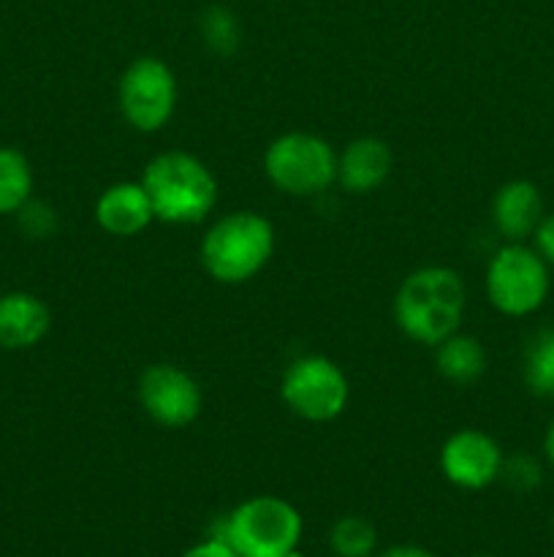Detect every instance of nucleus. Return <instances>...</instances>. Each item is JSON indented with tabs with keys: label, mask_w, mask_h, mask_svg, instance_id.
Returning a JSON list of instances; mask_svg holds the SVG:
<instances>
[{
	"label": "nucleus",
	"mask_w": 554,
	"mask_h": 557,
	"mask_svg": "<svg viewBox=\"0 0 554 557\" xmlns=\"http://www.w3.org/2000/svg\"><path fill=\"white\" fill-rule=\"evenodd\" d=\"M465 315V281L440 264L418 267L394 294V324L407 341L435 348L459 332Z\"/></svg>",
	"instance_id": "f257e3e1"
},
{
	"label": "nucleus",
	"mask_w": 554,
	"mask_h": 557,
	"mask_svg": "<svg viewBox=\"0 0 554 557\" xmlns=\"http://www.w3.org/2000/svg\"><path fill=\"white\" fill-rule=\"evenodd\" d=\"M277 234L269 218L239 210L212 223L201 237L199 259L206 275L223 286H239L264 272L275 256Z\"/></svg>",
	"instance_id": "f03ea898"
},
{
	"label": "nucleus",
	"mask_w": 554,
	"mask_h": 557,
	"mask_svg": "<svg viewBox=\"0 0 554 557\" xmlns=\"http://www.w3.org/2000/svg\"><path fill=\"white\" fill-rule=\"evenodd\" d=\"M141 185L155 210V221L193 226L210 218L217 205V180L201 158L185 150H166L141 172Z\"/></svg>",
	"instance_id": "7ed1b4c3"
},
{
	"label": "nucleus",
	"mask_w": 554,
	"mask_h": 557,
	"mask_svg": "<svg viewBox=\"0 0 554 557\" xmlns=\"http://www.w3.org/2000/svg\"><path fill=\"white\" fill-rule=\"evenodd\" d=\"M304 520L297 506L277 495H253L242 500L215 536L226 539L239 557H286L299 549Z\"/></svg>",
	"instance_id": "20e7f679"
},
{
	"label": "nucleus",
	"mask_w": 554,
	"mask_h": 557,
	"mask_svg": "<svg viewBox=\"0 0 554 557\" xmlns=\"http://www.w3.org/2000/svg\"><path fill=\"white\" fill-rule=\"evenodd\" d=\"M264 172L280 194L307 199L337 183V150L324 136L288 131L266 147Z\"/></svg>",
	"instance_id": "39448f33"
},
{
	"label": "nucleus",
	"mask_w": 554,
	"mask_h": 557,
	"mask_svg": "<svg viewBox=\"0 0 554 557\" xmlns=\"http://www.w3.org/2000/svg\"><path fill=\"white\" fill-rule=\"evenodd\" d=\"M280 397L293 417L324 424L345 411L351 386L335 359L324 354H304L293 359L282 373Z\"/></svg>",
	"instance_id": "423d86ee"
},
{
	"label": "nucleus",
	"mask_w": 554,
	"mask_h": 557,
	"mask_svg": "<svg viewBox=\"0 0 554 557\" xmlns=\"http://www.w3.org/2000/svg\"><path fill=\"white\" fill-rule=\"evenodd\" d=\"M117 107L130 128L139 134H158L177 109V76L155 54L130 60L119 76Z\"/></svg>",
	"instance_id": "0eeeda50"
},
{
	"label": "nucleus",
	"mask_w": 554,
	"mask_h": 557,
	"mask_svg": "<svg viewBox=\"0 0 554 557\" xmlns=\"http://www.w3.org/2000/svg\"><path fill=\"white\" fill-rule=\"evenodd\" d=\"M549 294L546 261L538 250L508 243L487 267V297L503 315H530Z\"/></svg>",
	"instance_id": "6e6552de"
},
{
	"label": "nucleus",
	"mask_w": 554,
	"mask_h": 557,
	"mask_svg": "<svg viewBox=\"0 0 554 557\" xmlns=\"http://www.w3.org/2000/svg\"><path fill=\"white\" fill-rule=\"evenodd\" d=\"M136 397L139 406L158 428L182 430L199 419L204 408V395L201 386L188 370L179 364L155 362L139 375L136 384Z\"/></svg>",
	"instance_id": "1a4fd4ad"
},
{
	"label": "nucleus",
	"mask_w": 554,
	"mask_h": 557,
	"mask_svg": "<svg viewBox=\"0 0 554 557\" xmlns=\"http://www.w3.org/2000/svg\"><path fill=\"white\" fill-rule=\"evenodd\" d=\"M438 462L445 482L459 490L478 493V490H487L489 484L500 479L503 451L489 433L465 428L445 438V444L440 446Z\"/></svg>",
	"instance_id": "9d476101"
},
{
	"label": "nucleus",
	"mask_w": 554,
	"mask_h": 557,
	"mask_svg": "<svg viewBox=\"0 0 554 557\" xmlns=\"http://www.w3.org/2000/svg\"><path fill=\"white\" fill-rule=\"evenodd\" d=\"M394 158L391 147L378 136H358L337 152V183L353 196L373 194L389 180Z\"/></svg>",
	"instance_id": "9b49d317"
},
{
	"label": "nucleus",
	"mask_w": 554,
	"mask_h": 557,
	"mask_svg": "<svg viewBox=\"0 0 554 557\" xmlns=\"http://www.w3.org/2000/svg\"><path fill=\"white\" fill-rule=\"evenodd\" d=\"M96 223L112 237H136L155 221V210L139 183H114L98 196Z\"/></svg>",
	"instance_id": "f8f14e48"
},
{
	"label": "nucleus",
	"mask_w": 554,
	"mask_h": 557,
	"mask_svg": "<svg viewBox=\"0 0 554 557\" xmlns=\"http://www.w3.org/2000/svg\"><path fill=\"white\" fill-rule=\"evenodd\" d=\"M52 326L47 302L30 292L0 294V348L25 351L38 346Z\"/></svg>",
	"instance_id": "ddd939ff"
},
{
	"label": "nucleus",
	"mask_w": 554,
	"mask_h": 557,
	"mask_svg": "<svg viewBox=\"0 0 554 557\" xmlns=\"http://www.w3.org/2000/svg\"><path fill=\"white\" fill-rule=\"evenodd\" d=\"M543 221L541 190L530 180H511L494 194L492 223L508 243H521L536 234Z\"/></svg>",
	"instance_id": "4468645a"
},
{
	"label": "nucleus",
	"mask_w": 554,
	"mask_h": 557,
	"mask_svg": "<svg viewBox=\"0 0 554 557\" xmlns=\"http://www.w3.org/2000/svg\"><path fill=\"white\" fill-rule=\"evenodd\" d=\"M435 368L449 384L470 386L487 370V351L473 335L454 332L435 346Z\"/></svg>",
	"instance_id": "2eb2a0df"
},
{
	"label": "nucleus",
	"mask_w": 554,
	"mask_h": 557,
	"mask_svg": "<svg viewBox=\"0 0 554 557\" xmlns=\"http://www.w3.org/2000/svg\"><path fill=\"white\" fill-rule=\"evenodd\" d=\"M33 199V166L16 147H0V215H16Z\"/></svg>",
	"instance_id": "dca6fc26"
},
{
	"label": "nucleus",
	"mask_w": 554,
	"mask_h": 557,
	"mask_svg": "<svg viewBox=\"0 0 554 557\" xmlns=\"http://www.w3.org/2000/svg\"><path fill=\"white\" fill-rule=\"evenodd\" d=\"M329 547L337 557H373L378 549V531L364 517H340L329 531Z\"/></svg>",
	"instance_id": "f3484780"
},
{
	"label": "nucleus",
	"mask_w": 554,
	"mask_h": 557,
	"mask_svg": "<svg viewBox=\"0 0 554 557\" xmlns=\"http://www.w3.org/2000/svg\"><path fill=\"white\" fill-rule=\"evenodd\" d=\"M525 381L532 395L554 397V330H541L527 346Z\"/></svg>",
	"instance_id": "a211bd4d"
},
{
	"label": "nucleus",
	"mask_w": 554,
	"mask_h": 557,
	"mask_svg": "<svg viewBox=\"0 0 554 557\" xmlns=\"http://www.w3.org/2000/svg\"><path fill=\"white\" fill-rule=\"evenodd\" d=\"M201 38L217 54H231L239 47V22L223 5H210L201 14Z\"/></svg>",
	"instance_id": "6ab92c4d"
},
{
	"label": "nucleus",
	"mask_w": 554,
	"mask_h": 557,
	"mask_svg": "<svg viewBox=\"0 0 554 557\" xmlns=\"http://www.w3.org/2000/svg\"><path fill=\"white\" fill-rule=\"evenodd\" d=\"M16 221L25 237L30 239H47L52 237L54 228H58V212L52 205L41 199H27L22 205V210L16 212Z\"/></svg>",
	"instance_id": "aec40b11"
},
{
	"label": "nucleus",
	"mask_w": 554,
	"mask_h": 557,
	"mask_svg": "<svg viewBox=\"0 0 554 557\" xmlns=\"http://www.w3.org/2000/svg\"><path fill=\"white\" fill-rule=\"evenodd\" d=\"M500 476H505V482L516 490H532L538 482H541V468L536 466V460L530 457H516V460H503V471Z\"/></svg>",
	"instance_id": "412c9836"
},
{
	"label": "nucleus",
	"mask_w": 554,
	"mask_h": 557,
	"mask_svg": "<svg viewBox=\"0 0 554 557\" xmlns=\"http://www.w3.org/2000/svg\"><path fill=\"white\" fill-rule=\"evenodd\" d=\"M179 557H239V555L234 553V547L226 542V539L210 536L204 539V542L193 544L190 549H185Z\"/></svg>",
	"instance_id": "4be33fe9"
},
{
	"label": "nucleus",
	"mask_w": 554,
	"mask_h": 557,
	"mask_svg": "<svg viewBox=\"0 0 554 557\" xmlns=\"http://www.w3.org/2000/svg\"><path fill=\"white\" fill-rule=\"evenodd\" d=\"M532 237H536V248L538 253L543 256V261H546V264H554V212L538 223Z\"/></svg>",
	"instance_id": "5701e85b"
},
{
	"label": "nucleus",
	"mask_w": 554,
	"mask_h": 557,
	"mask_svg": "<svg viewBox=\"0 0 554 557\" xmlns=\"http://www.w3.org/2000/svg\"><path fill=\"white\" fill-rule=\"evenodd\" d=\"M378 557H435L429 549L418 547V544H394V547L383 549Z\"/></svg>",
	"instance_id": "b1692460"
},
{
	"label": "nucleus",
	"mask_w": 554,
	"mask_h": 557,
	"mask_svg": "<svg viewBox=\"0 0 554 557\" xmlns=\"http://www.w3.org/2000/svg\"><path fill=\"white\" fill-rule=\"evenodd\" d=\"M546 455H549V460H552V466H554V422L549 424V433H546Z\"/></svg>",
	"instance_id": "393cba45"
},
{
	"label": "nucleus",
	"mask_w": 554,
	"mask_h": 557,
	"mask_svg": "<svg viewBox=\"0 0 554 557\" xmlns=\"http://www.w3.org/2000/svg\"><path fill=\"white\" fill-rule=\"evenodd\" d=\"M286 557H304V555H302V553H299V549H293V553H288Z\"/></svg>",
	"instance_id": "a878e982"
},
{
	"label": "nucleus",
	"mask_w": 554,
	"mask_h": 557,
	"mask_svg": "<svg viewBox=\"0 0 554 557\" xmlns=\"http://www.w3.org/2000/svg\"><path fill=\"white\" fill-rule=\"evenodd\" d=\"M478 557H494V555H478Z\"/></svg>",
	"instance_id": "bb28decb"
},
{
	"label": "nucleus",
	"mask_w": 554,
	"mask_h": 557,
	"mask_svg": "<svg viewBox=\"0 0 554 557\" xmlns=\"http://www.w3.org/2000/svg\"><path fill=\"white\" fill-rule=\"evenodd\" d=\"M552 557H554V553H552Z\"/></svg>",
	"instance_id": "cd10ccee"
}]
</instances>
